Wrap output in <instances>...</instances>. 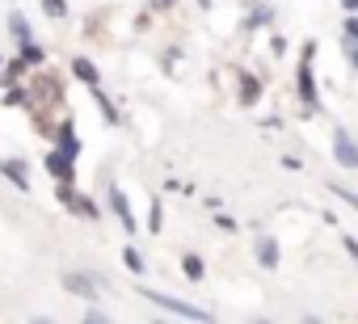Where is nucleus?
<instances>
[{
  "mask_svg": "<svg viewBox=\"0 0 358 324\" xmlns=\"http://www.w3.org/2000/svg\"><path fill=\"white\" fill-rule=\"evenodd\" d=\"M0 177H5L9 186H17L22 194H30V165H26V160H17V156L0 160Z\"/></svg>",
  "mask_w": 358,
  "mask_h": 324,
  "instance_id": "nucleus-3",
  "label": "nucleus"
},
{
  "mask_svg": "<svg viewBox=\"0 0 358 324\" xmlns=\"http://www.w3.org/2000/svg\"><path fill=\"white\" fill-rule=\"evenodd\" d=\"M173 5H177V0H148V9H152V13H169Z\"/></svg>",
  "mask_w": 358,
  "mask_h": 324,
  "instance_id": "nucleus-20",
  "label": "nucleus"
},
{
  "mask_svg": "<svg viewBox=\"0 0 358 324\" xmlns=\"http://www.w3.org/2000/svg\"><path fill=\"white\" fill-rule=\"evenodd\" d=\"M143 299H152L156 307H169L173 316H186V320H207V311H199V307H190V303H182V299H173V295H156V290H143Z\"/></svg>",
  "mask_w": 358,
  "mask_h": 324,
  "instance_id": "nucleus-5",
  "label": "nucleus"
},
{
  "mask_svg": "<svg viewBox=\"0 0 358 324\" xmlns=\"http://www.w3.org/2000/svg\"><path fill=\"white\" fill-rule=\"evenodd\" d=\"M43 13H47L51 22H64V17H68V0H43Z\"/></svg>",
  "mask_w": 358,
  "mask_h": 324,
  "instance_id": "nucleus-17",
  "label": "nucleus"
},
{
  "mask_svg": "<svg viewBox=\"0 0 358 324\" xmlns=\"http://www.w3.org/2000/svg\"><path fill=\"white\" fill-rule=\"evenodd\" d=\"M236 93H241L245 105H253V101L262 97V80H257L253 72H236Z\"/></svg>",
  "mask_w": 358,
  "mask_h": 324,
  "instance_id": "nucleus-8",
  "label": "nucleus"
},
{
  "mask_svg": "<svg viewBox=\"0 0 358 324\" xmlns=\"http://www.w3.org/2000/svg\"><path fill=\"white\" fill-rule=\"evenodd\" d=\"M93 101H97V110H101V114H106V122H110V126H122V114H118V110H114V101H110V93H106V89H101V84H97V89H93Z\"/></svg>",
  "mask_w": 358,
  "mask_h": 324,
  "instance_id": "nucleus-13",
  "label": "nucleus"
},
{
  "mask_svg": "<svg viewBox=\"0 0 358 324\" xmlns=\"http://www.w3.org/2000/svg\"><path fill=\"white\" fill-rule=\"evenodd\" d=\"M341 43H358V13H345V22H341Z\"/></svg>",
  "mask_w": 358,
  "mask_h": 324,
  "instance_id": "nucleus-18",
  "label": "nucleus"
},
{
  "mask_svg": "<svg viewBox=\"0 0 358 324\" xmlns=\"http://www.w3.org/2000/svg\"><path fill=\"white\" fill-rule=\"evenodd\" d=\"M215 223H220L224 232H236V219H232V215H215Z\"/></svg>",
  "mask_w": 358,
  "mask_h": 324,
  "instance_id": "nucleus-21",
  "label": "nucleus"
},
{
  "mask_svg": "<svg viewBox=\"0 0 358 324\" xmlns=\"http://www.w3.org/2000/svg\"><path fill=\"white\" fill-rule=\"evenodd\" d=\"M182 274H186L190 282H203V278H207V261H203L199 253H186V257H182Z\"/></svg>",
  "mask_w": 358,
  "mask_h": 324,
  "instance_id": "nucleus-14",
  "label": "nucleus"
},
{
  "mask_svg": "<svg viewBox=\"0 0 358 324\" xmlns=\"http://www.w3.org/2000/svg\"><path fill=\"white\" fill-rule=\"evenodd\" d=\"M55 147H64L68 156H80V135H76L72 122H59L55 126Z\"/></svg>",
  "mask_w": 358,
  "mask_h": 324,
  "instance_id": "nucleus-9",
  "label": "nucleus"
},
{
  "mask_svg": "<svg viewBox=\"0 0 358 324\" xmlns=\"http://www.w3.org/2000/svg\"><path fill=\"white\" fill-rule=\"evenodd\" d=\"M122 265H127L131 274H143V270H148V265H143V257H139V249H131V244L122 249Z\"/></svg>",
  "mask_w": 358,
  "mask_h": 324,
  "instance_id": "nucleus-16",
  "label": "nucleus"
},
{
  "mask_svg": "<svg viewBox=\"0 0 358 324\" xmlns=\"http://www.w3.org/2000/svg\"><path fill=\"white\" fill-rule=\"evenodd\" d=\"M76 156H68L64 147H51L47 156H43V169L51 173V182H76Z\"/></svg>",
  "mask_w": 358,
  "mask_h": 324,
  "instance_id": "nucleus-1",
  "label": "nucleus"
},
{
  "mask_svg": "<svg viewBox=\"0 0 358 324\" xmlns=\"http://www.w3.org/2000/svg\"><path fill=\"white\" fill-rule=\"evenodd\" d=\"M199 5H203V9H211V0H199Z\"/></svg>",
  "mask_w": 358,
  "mask_h": 324,
  "instance_id": "nucleus-23",
  "label": "nucleus"
},
{
  "mask_svg": "<svg viewBox=\"0 0 358 324\" xmlns=\"http://www.w3.org/2000/svg\"><path fill=\"white\" fill-rule=\"evenodd\" d=\"M160 223H164V207H160V198H152V215H148V228H152V236L160 232Z\"/></svg>",
  "mask_w": 358,
  "mask_h": 324,
  "instance_id": "nucleus-19",
  "label": "nucleus"
},
{
  "mask_svg": "<svg viewBox=\"0 0 358 324\" xmlns=\"http://www.w3.org/2000/svg\"><path fill=\"white\" fill-rule=\"evenodd\" d=\"M9 38H13V43H17V51H22V47H26V43H34V34H30V22H26V17H22V13H17V9H13V13H9Z\"/></svg>",
  "mask_w": 358,
  "mask_h": 324,
  "instance_id": "nucleus-11",
  "label": "nucleus"
},
{
  "mask_svg": "<svg viewBox=\"0 0 358 324\" xmlns=\"http://www.w3.org/2000/svg\"><path fill=\"white\" fill-rule=\"evenodd\" d=\"M64 286H68V290H76V295H85L89 303L97 299V295H93V286H97V278H93V274H64Z\"/></svg>",
  "mask_w": 358,
  "mask_h": 324,
  "instance_id": "nucleus-12",
  "label": "nucleus"
},
{
  "mask_svg": "<svg viewBox=\"0 0 358 324\" xmlns=\"http://www.w3.org/2000/svg\"><path fill=\"white\" fill-rule=\"evenodd\" d=\"M17 55H22V59H26V64H30V68H43V64H47V51H43V47H38V43H26V47H22V51H17Z\"/></svg>",
  "mask_w": 358,
  "mask_h": 324,
  "instance_id": "nucleus-15",
  "label": "nucleus"
},
{
  "mask_svg": "<svg viewBox=\"0 0 358 324\" xmlns=\"http://www.w3.org/2000/svg\"><path fill=\"white\" fill-rule=\"evenodd\" d=\"M253 253H257V265H262V270H274V265H278V244H274L270 236H257V240H253Z\"/></svg>",
  "mask_w": 358,
  "mask_h": 324,
  "instance_id": "nucleus-10",
  "label": "nucleus"
},
{
  "mask_svg": "<svg viewBox=\"0 0 358 324\" xmlns=\"http://www.w3.org/2000/svg\"><path fill=\"white\" fill-rule=\"evenodd\" d=\"M333 152H337V160L345 169H358V147H354V139L345 135V131H337V139H333Z\"/></svg>",
  "mask_w": 358,
  "mask_h": 324,
  "instance_id": "nucleus-7",
  "label": "nucleus"
},
{
  "mask_svg": "<svg viewBox=\"0 0 358 324\" xmlns=\"http://www.w3.org/2000/svg\"><path fill=\"white\" fill-rule=\"evenodd\" d=\"M341 9L345 13H358V0H341Z\"/></svg>",
  "mask_w": 358,
  "mask_h": 324,
  "instance_id": "nucleus-22",
  "label": "nucleus"
},
{
  "mask_svg": "<svg viewBox=\"0 0 358 324\" xmlns=\"http://www.w3.org/2000/svg\"><path fill=\"white\" fill-rule=\"evenodd\" d=\"M72 76H76L80 84H89V89H97V84H101L97 64H93V59H85V55H76V59H72Z\"/></svg>",
  "mask_w": 358,
  "mask_h": 324,
  "instance_id": "nucleus-6",
  "label": "nucleus"
},
{
  "mask_svg": "<svg viewBox=\"0 0 358 324\" xmlns=\"http://www.w3.org/2000/svg\"><path fill=\"white\" fill-rule=\"evenodd\" d=\"M106 198H110V211L118 215L122 232H127V236H135V232H139V223H135V215H131V202H127V194H122L118 186H110V194H106Z\"/></svg>",
  "mask_w": 358,
  "mask_h": 324,
  "instance_id": "nucleus-4",
  "label": "nucleus"
},
{
  "mask_svg": "<svg viewBox=\"0 0 358 324\" xmlns=\"http://www.w3.org/2000/svg\"><path fill=\"white\" fill-rule=\"evenodd\" d=\"M0 64H5V59H0Z\"/></svg>",
  "mask_w": 358,
  "mask_h": 324,
  "instance_id": "nucleus-24",
  "label": "nucleus"
},
{
  "mask_svg": "<svg viewBox=\"0 0 358 324\" xmlns=\"http://www.w3.org/2000/svg\"><path fill=\"white\" fill-rule=\"evenodd\" d=\"M312 55H316V43H303V59H299V97L308 110H316V80H312Z\"/></svg>",
  "mask_w": 358,
  "mask_h": 324,
  "instance_id": "nucleus-2",
  "label": "nucleus"
}]
</instances>
